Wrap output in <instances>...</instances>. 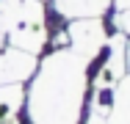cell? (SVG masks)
<instances>
[{"mask_svg":"<svg viewBox=\"0 0 130 124\" xmlns=\"http://www.w3.org/2000/svg\"><path fill=\"white\" fill-rule=\"evenodd\" d=\"M111 8H127V11H130V0H113Z\"/></svg>","mask_w":130,"mask_h":124,"instance_id":"cell-8","label":"cell"},{"mask_svg":"<svg viewBox=\"0 0 130 124\" xmlns=\"http://www.w3.org/2000/svg\"><path fill=\"white\" fill-rule=\"evenodd\" d=\"M108 124H130V74H125V77L113 86Z\"/></svg>","mask_w":130,"mask_h":124,"instance_id":"cell-6","label":"cell"},{"mask_svg":"<svg viewBox=\"0 0 130 124\" xmlns=\"http://www.w3.org/2000/svg\"><path fill=\"white\" fill-rule=\"evenodd\" d=\"M44 3H47V0H44Z\"/></svg>","mask_w":130,"mask_h":124,"instance_id":"cell-11","label":"cell"},{"mask_svg":"<svg viewBox=\"0 0 130 124\" xmlns=\"http://www.w3.org/2000/svg\"><path fill=\"white\" fill-rule=\"evenodd\" d=\"M125 66H127V74H130V39H127V47H125Z\"/></svg>","mask_w":130,"mask_h":124,"instance_id":"cell-9","label":"cell"},{"mask_svg":"<svg viewBox=\"0 0 130 124\" xmlns=\"http://www.w3.org/2000/svg\"><path fill=\"white\" fill-rule=\"evenodd\" d=\"M113 0H47V11L53 19L69 22L86 17H105L111 11Z\"/></svg>","mask_w":130,"mask_h":124,"instance_id":"cell-4","label":"cell"},{"mask_svg":"<svg viewBox=\"0 0 130 124\" xmlns=\"http://www.w3.org/2000/svg\"><path fill=\"white\" fill-rule=\"evenodd\" d=\"M67 33V47L75 55H80L83 61H94L108 44V25L105 17H86V19H69L64 25Z\"/></svg>","mask_w":130,"mask_h":124,"instance_id":"cell-2","label":"cell"},{"mask_svg":"<svg viewBox=\"0 0 130 124\" xmlns=\"http://www.w3.org/2000/svg\"><path fill=\"white\" fill-rule=\"evenodd\" d=\"M39 66V55L17 47L0 50V86H25Z\"/></svg>","mask_w":130,"mask_h":124,"instance_id":"cell-3","label":"cell"},{"mask_svg":"<svg viewBox=\"0 0 130 124\" xmlns=\"http://www.w3.org/2000/svg\"><path fill=\"white\" fill-rule=\"evenodd\" d=\"M25 119V86H0V121Z\"/></svg>","mask_w":130,"mask_h":124,"instance_id":"cell-5","label":"cell"},{"mask_svg":"<svg viewBox=\"0 0 130 124\" xmlns=\"http://www.w3.org/2000/svg\"><path fill=\"white\" fill-rule=\"evenodd\" d=\"M89 66L69 47L47 50L25 83V121L80 124L89 99Z\"/></svg>","mask_w":130,"mask_h":124,"instance_id":"cell-1","label":"cell"},{"mask_svg":"<svg viewBox=\"0 0 130 124\" xmlns=\"http://www.w3.org/2000/svg\"><path fill=\"white\" fill-rule=\"evenodd\" d=\"M105 25H108V33H119V36L130 39V11L127 8H111L105 14Z\"/></svg>","mask_w":130,"mask_h":124,"instance_id":"cell-7","label":"cell"},{"mask_svg":"<svg viewBox=\"0 0 130 124\" xmlns=\"http://www.w3.org/2000/svg\"><path fill=\"white\" fill-rule=\"evenodd\" d=\"M0 124H25V119H14V121H0Z\"/></svg>","mask_w":130,"mask_h":124,"instance_id":"cell-10","label":"cell"}]
</instances>
